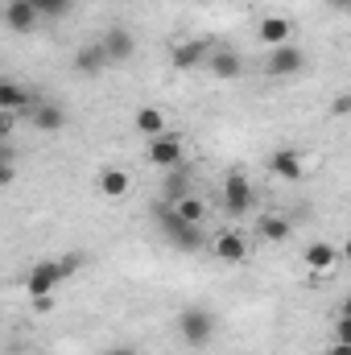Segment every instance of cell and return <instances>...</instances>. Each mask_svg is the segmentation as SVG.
<instances>
[{
  "instance_id": "6da1fadb",
  "label": "cell",
  "mask_w": 351,
  "mask_h": 355,
  "mask_svg": "<svg viewBox=\"0 0 351 355\" xmlns=\"http://www.w3.org/2000/svg\"><path fill=\"white\" fill-rule=\"evenodd\" d=\"M83 268V257L79 252H71V257H58V261H37V265L25 272V293L29 297H54L58 293V285L67 281V277H75Z\"/></svg>"
},
{
  "instance_id": "7a4b0ae2",
  "label": "cell",
  "mask_w": 351,
  "mask_h": 355,
  "mask_svg": "<svg viewBox=\"0 0 351 355\" xmlns=\"http://www.w3.org/2000/svg\"><path fill=\"white\" fill-rule=\"evenodd\" d=\"M145 162L153 166V170H178L182 162H186V137L182 132H157V137H149V145H145Z\"/></svg>"
},
{
  "instance_id": "3957f363",
  "label": "cell",
  "mask_w": 351,
  "mask_h": 355,
  "mask_svg": "<svg viewBox=\"0 0 351 355\" xmlns=\"http://www.w3.org/2000/svg\"><path fill=\"white\" fill-rule=\"evenodd\" d=\"M219 202H223V211H228V215H248V211L257 207V190H252V178L244 174V170H232V174L223 178Z\"/></svg>"
},
{
  "instance_id": "277c9868",
  "label": "cell",
  "mask_w": 351,
  "mask_h": 355,
  "mask_svg": "<svg viewBox=\"0 0 351 355\" xmlns=\"http://www.w3.org/2000/svg\"><path fill=\"white\" fill-rule=\"evenodd\" d=\"M302 71H306V50L293 46V42L273 46V50L264 54V75H268V79H298Z\"/></svg>"
},
{
  "instance_id": "5b68a950",
  "label": "cell",
  "mask_w": 351,
  "mask_h": 355,
  "mask_svg": "<svg viewBox=\"0 0 351 355\" xmlns=\"http://www.w3.org/2000/svg\"><path fill=\"white\" fill-rule=\"evenodd\" d=\"M178 335L186 339V347H207L211 335H215V314L203 310V306H186L178 314Z\"/></svg>"
},
{
  "instance_id": "8992f818",
  "label": "cell",
  "mask_w": 351,
  "mask_h": 355,
  "mask_svg": "<svg viewBox=\"0 0 351 355\" xmlns=\"http://www.w3.org/2000/svg\"><path fill=\"white\" fill-rule=\"evenodd\" d=\"M157 223H162V232L174 240V248H182V252H203L207 248V240H203V232L194 227V223H182L174 211H170V202L157 211Z\"/></svg>"
},
{
  "instance_id": "52a82bcc",
  "label": "cell",
  "mask_w": 351,
  "mask_h": 355,
  "mask_svg": "<svg viewBox=\"0 0 351 355\" xmlns=\"http://www.w3.org/2000/svg\"><path fill=\"white\" fill-rule=\"evenodd\" d=\"M99 50H103L108 67H120V62H128V58L137 54V37H132V29H124V25H112V29L99 37Z\"/></svg>"
},
{
  "instance_id": "ba28073f",
  "label": "cell",
  "mask_w": 351,
  "mask_h": 355,
  "mask_svg": "<svg viewBox=\"0 0 351 355\" xmlns=\"http://www.w3.org/2000/svg\"><path fill=\"white\" fill-rule=\"evenodd\" d=\"M203 67H211V75H215L219 83H236V79H244V54L232 50V46H215V50L207 54Z\"/></svg>"
},
{
  "instance_id": "9c48e42d",
  "label": "cell",
  "mask_w": 351,
  "mask_h": 355,
  "mask_svg": "<svg viewBox=\"0 0 351 355\" xmlns=\"http://www.w3.org/2000/svg\"><path fill=\"white\" fill-rule=\"evenodd\" d=\"M207 248H211V252H215V261H223V265H244V261H248V252H252L248 236H240V232H219Z\"/></svg>"
},
{
  "instance_id": "30bf717a",
  "label": "cell",
  "mask_w": 351,
  "mask_h": 355,
  "mask_svg": "<svg viewBox=\"0 0 351 355\" xmlns=\"http://www.w3.org/2000/svg\"><path fill=\"white\" fill-rule=\"evenodd\" d=\"M207 54H211V42L186 37V42H174V46H170V67H174V71H198V67L207 62Z\"/></svg>"
},
{
  "instance_id": "8fae6325",
  "label": "cell",
  "mask_w": 351,
  "mask_h": 355,
  "mask_svg": "<svg viewBox=\"0 0 351 355\" xmlns=\"http://www.w3.org/2000/svg\"><path fill=\"white\" fill-rule=\"evenodd\" d=\"M257 42L268 46V50L293 42V21H289L285 12H268V17H261V21H257Z\"/></svg>"
},
{
  "instance_id": "7c38bea8",
  "label": "cell",
  "mask_w": 351,
  "mask_h": 355,
  "mask_svg": "<svg viewBox=\"0 0 351 355\" xmlns=\"http://www.w3.org/2000/svg\"><path fill=\"white\" fill-rule=\"evenodd\" d=\"M0 21H4L12 33H33L42 17L33 12V4H29V0H4V8H0Z\"/></svg>"
},
{
  "instance_id": "4fadbf2b",
  "label": "cell",
  "mask_w": 351,
  "mask_h": 355,
  "mask_svg": "<svg viewBox=\"0 0 351 355\" xmlns=\"http://www.w3.org/2000/svg\"><path fill=\"white\" fill-rule=\"evenodd\" d=\"M25 120L37 128V132H62L67 128V107L62 103H33L25 112Z\"/></svg>"
},
{
  "instance_id": "5bb4252c",
  "label": "cell",
  "mask_w": 351,
  "mask_h": 355,
  "mask_svg": "<svg viewBox=\"0 0 351 355\" xmlns=\"http://www.w3.org/2000/svg\"><path fill=\"white\" fill-rule=\"evenodd\" d=\"M268 174L273 178H285V182H302L306 178V166H302V153L298 149H277V153H268Z\"/></svg>"
},
{
  "instance_id": "9a60e30c",
  "label": "cell",
  "mask_w": 351,
  "mask_h": 355,
  "mask_svg": "<svg viewBox=\"0 0 351 355\" xmlns=\"http://www.w3.org/2000/svg\"><path fill=\"white\" fill-rule=\"evenodd\" d=\"M302 261H306V268H310L314 277H323V272H331V268L339 265V248L327 244V240H318V244H306Z\"/></svg>"
},
{
  "instance_id": "2e32d148",
  "label": "cell",
  "mask_w": 351,
  "mask_h": 355,
  "mask_svg": "<svg viewBox=\"0 0 351 355\" xmlns=\"http://www.w3.org/2000/svg\"><path fill=\"white\" fill-rule=\"evenodd\" d=\"M33 103H37V99H33L29 87H21V83H12V79H0V112H8V116L21 112V116H25Z\"/></svg>"
},
{
  "instance_id": "e0dca14e",
  "label": "cell",
  "mask_w": 351,
  "mask_h": 355,
  "mask_svg": "<svg viewBox=\"0 0 351 355\" xmlns=\"http://www.w3.org/2000/svg\"><path fill=\"white\" fill-rule=\"evenodd\" d=\"M257 236H261L264 244H285V240L293 236V223H289L285 215H273V211H264L261 219H257Z\"/></svg>"
},
{
  "instance_id": "ac0fdd59",
  "label": "cell",
  "mask_w": 351,
  "mask_h": 355,
  "mask_svg": "<svg viewBox=\"0 0 351 355\" xmlns=\"http://www.w3.org/2000/svg\"><path fill=\"white\" fill-rule=\"evenodd\" d=\"M95 186H99L103 198H124V194L132 190V178L124 174V170H116V166H108V170H99Z\"/></svg>"
},
{
  "instance_id": "d6986e66",
  "label": "cell",
  "mask_w": 351,
  "mask_h": 355,
  "mask_svg": "<svg viewBox=\"0 0 351 355\" xmlns=\"http://www.w3.org/2000/svg\"><path fill=\"white\" fill-rule=\"evenodd\" d=\"M170 211H174L182 223H194V227L207 219V202H203L194 190H190V194H182V198H174V202H170Z\"/></svg>"
},
{
  "instance_id": "ffe728a7",
  "label": "cell",
  "mask_w": 351,
  "mask_h": 355,
  "mask_svg": "<svg viewBox=\"0 0 351 355\" xmlns=\"http://www.w3.org/2000/svg\"><path fill=\"white\" fill-rule=\"evenodd\" d=\"M75 71H79V75H87V79H95V75H103V71H108V58H103L99 42H91V46H83V50L75 54Z\"/></svg>"
},
{
  "instance_id": "44dd1931",
  "label": "cell",
  "mask_w": 351,
  "mask_h": 355,
  "mask_svg": "<svg viewBox=\"0 0 351 355\" xmlns=\"http://www.w3.org/2000/svg\"><path fill=\"white\" fill-rule=\"evenodd\" d=\"M132 124H137V132L149 141V137H157V132H166V112L162 107H137V116H132Z\"/></svg>"
},
{
  "instance_id": "7402d4cb",
  "label": "cell",
  "mask_w": 351,
  "mask_h": 355,
  "mask_svg": "<svg viewBox=\"0 0 351 355\" xmlns=\"http://www.w3.org/2000/svg\"><path fill=\"white\" fill-rule=\"evenodd\" d=\"M182 194H190V170H170V182H166V198L174 202V198H182Z\"/></svg>"
},
{
  "instance_id": "603a6c76",
  "label": "cell",
  "mask_w": 351,
  "mask_h": 355,
  "mask_svg": "<svg viewBox=\"0 0 351 355\" xmlns=\"http://www.w3.org/2000/svg\"><path fill=\"white\" fill-rule=\"evenodd\" d=\"M29 4H33V12L46 21V17H67L75 0H29Z\"/></svg>"
},
{
  "instance_id": "cb8c5ba5",
  "label": "cell",
  "mask_w": 351,
  "mask_h": 355,
  "mask_svg": "<svg viewBox=\"0 0 351 355\" xmlns=\"http://www.w3.org/2000/svg\"><path fill=\"white\" fill-rule=\"evenodd\" d=\"M335 343H351V318H348V310H339V322H335Z\"/></svg>"
},
{
  "instance_id": "d4e9b609",
  "label": "cell",
  "mask_w": 351,
  "mask_h": 355,
  "mask_svg": "<svg viewBox=\"0 0 351 355\" xmlns=\"http://www.w3.org/2000/svg\"><path fill=\"white\" fill-rule=\"evenodd\" d=\"M12 178H17V170H12V157H8V153H0V186H12Z\"/></svg>"
},
{
  "instance_id": "484cf974",
  "label": "cell",
  "mask_w": 351,
  "mask_h": 355,
  "mask_svg": "<svg viewBox=\"0 0 351 355\" xmlns=\"http://www.w3.org/2000/svg\"><path fill=\"white\" fill-rule=\"evenodd\" d=\"M348 107H351V95L343 91V95H335V103H331V116L339 120V116H348Z\"/></svg>"
},
{
  "instance_id": "4316f807",
  "label": "cell",
  "mask_w": 351,
  "mask_h": 355,
  "mask_svg": "<svg viewBox=\"0 0 351 355\" xmlns=\"http://www.w3.org/2000/svg\"><path fill=\"white\" fill-rule=\"evenodd\" d=\"M8 132H12V116H8V112H0V141H4Z\"/></svg>"
},
{
  "instance_id": "83f0119b",
  "label": "cell",
  "mask_w": 351,
  "mask_h": 355,
  "mask_svg": "<svg viewBox=\"0 0 351 355\" xmlns=\"http://www.w3.org/2000/svg\"><path fill=\"white\" fill-rule=\"evenodd\" d=\"M327 355H351V343H331V352Z\"/></svg>"
},
{
  "instance_id": "f1b7e54d",
  "label": "cell",
  "mask_w": 351,
  "mask_h": 355,
  "mask_svg": "<svg viewBox=\"0 0 351 355\" xmlns=\"http://www.w3.org/2000/svg\"><path fill=\"white\" fill-rule=\"evenodd\" d=\"M331 8H339V12H343V8H351V0H331Z\"/></svg>"
},
{
  "instance_id": "f546056e",
  "label": "cell",
  "mask_w": 351,
  "mask_h": 355,
  "mask_svg": "<svg viewBox=\"0 0 351 355\" xmlns=\"http://www.w3.org/2000/svg\"><path fill=\"white\" fill-rule=\"evenodd\" d=\"M112 355H141V352H132V347H120V352H112Z\"/></svg>"
}]
</instances>
